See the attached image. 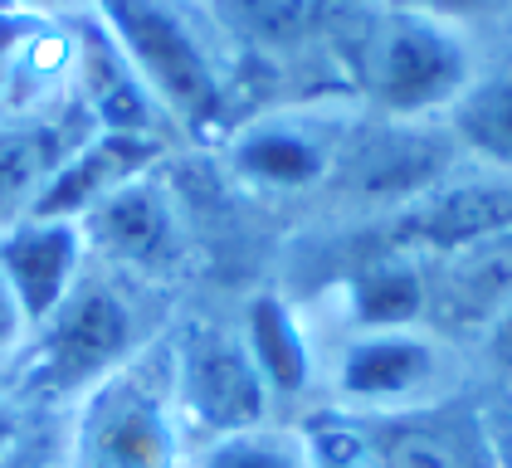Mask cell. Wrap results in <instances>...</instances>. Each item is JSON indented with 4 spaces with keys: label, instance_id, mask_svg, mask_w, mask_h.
<instances>
[{
    "label": "cell",
    "instance_id": "cell-26",
    "mask_svg": "<svg viewBox=\"0 0 512 468\" xmlns=\"http://www.w3.org/2000/svg\"><path fill=\"white\" fill-rule=\"evenodd\" d=\"M10 449V420H5V410H0V454Z\"/></svg>",
    "mask_w": 512,
    "mask_h": 468
},
{
    "label": "cell",
    "instance_id": "cell-13",
    "mask_svg": "<svg viewBox=\"0 0 512 468\" xmlns=\"http://www.w3.org/2000/svg\"><path fill=\"white\" fill-rule=\"evenodd\" d=\"M83 83H88V117H98L103 132H147L152 137L157 103L103 30L88 35V44H83Z\"/></svg>",
    "mask_w": 512,
    "mask_h": 468
},
{
    "label": "cell",
    "instance_id": "cell-9",
    "mask_svg": "<svg viewBox=\"0 0 512 468\" xmlns=\"http://www.w3.org/2000/svg\"><path fill=\"white\" fill-rule=\"evenodd\" d=\"M512 230V176L503 181H469L454 191H430L410 215H400L395 244L400 249H434V254H464L483 239Z\"/></svg>",
    "mask_w": 512,
    "mask_h": 468
},
{
    "label": "cell",
    "instance_id": "cell-7",
    "mask_svg": "<svg viewBox=\"0 0 512 468\" xmlns=\"http://www.w3.org/2000/svg\"><path fill=\"white\" fill-rule=\"evenodd\" d=\"M83 225L79 220H20L0 234V273L15 288V303L30 327H44L59 303L79 288L83 264Z\"/></svg>",
    "mask_w": 512,
    "mask_h": 468
},
{
    "label": "cell",
    "instance_id": "cell-10",
    "mask_svg": "<svg viewBox=\"0 0 512 468\" xmlns=\"http://www.w3.org/2000/svg\"><path fill=\"white\" fill-rule=\"evenodd\" d=\"M83 113L69 108V113H59V117H30V122L0 132V234L10 230V225H20L35 210V200L49 186V176L88 137L83 122H74Z\"/></svg>",
    "mask_w": 512,
    "mask_h": 468
},
{
    "label": "cell",
    "instance_id": "cell-5",
    "mask_svg": "<svg viewBox=\"0 0 512 468\" xmlns=\"http://www.w3.org/2000/svg\"><path fill=\"white\" fill-rule=\"evenodd\" d=\"M79 468H176L171 405L147 376L113 371L79 429Z\"/></svg>",
    "mask_w": 512,
    "mask_h": 468
},
{
    "label": "cell",
    "instance_id": "cell-20",
    "mask_svg": "<svg viewBox=\"0 0 512 468\" xmlns=\"http://www.w3.org/2000/svg\"><path fill=\"white\" fill-rule=\"evenodd\" d=\"M303 444H308V468H376V459H371V449H366L356 420H332V415H322V420L308 425Z\"/></svg>",
    "mask_w": 512,
    "mask_h": 468
},
{
    "label": "cell",
    "instance_id": "cell-22",
    "mask_svg": "<svg viewBox=\"0 0 512 468\" xmlns=\"http://www.w3.org/2000/svg\"><path fill=\"white\" fill-rule=\"evenodd\" d=\"M25 312H20V303H15V288L5 283V273H0V351H10L20 337H25Z\"/></svg>",
    "mask_w": 512,
    "mask_h": 468
},
{
    "label": "cell",
    "instance_id": "cell-25",
    "mask_svg": "<svg viewBox=\"0 0 512 468\" xmlns=\"http://www.w3.org/2000/svg\"><path fill=\"white\" fill-rule=\"evenodd\" d=\"M0 5H10V10H54V5H64V0H0Z\"/></svg>",
    "mask_w": 512,
    "mask_h": 468
},
{
    "label": "cell",
    "instance_id": "cell-3",
    "mask_svg": "<svg viewBox=\"0 0 512 468\" xmlns=\"http://www.w3.org/2000/svg\"><path fill=\"white\" fill-rule=\"evenodd\" d=\"M171 386L181 400V415L215 439L259 429L269 415V386L244 347V337L220 332V327H196L181 342Z\"/></svg>",
    "mask_w": 512,
    "mask_h": 468
},
{
    "label": "cell",
    "instance_id": "cell-8",
    "mask_svg": "<svg viewBox=\"0 0 512 468\" xmlns=\"http://www.w3.org/2000/svg\"><path fill=\"white\" fill-rule=\"evenodd\" d=\"M152 161H157V137H147V132H103L98 127L49 176V186L40 191L30 215L35 220H83L108 195H118L122 186L142 181Z\"/></svg>",
    "mask_w": 512,
    "mask_h": 468
},
{
    "label": "cell",
    "instance_id": "cell-12",
    "mask_svg": "<svg viewBox=\"0 0 512 468\" xmlns=\"http://www.w3.org/2000/svg\"><path fill=\"white\" fill-rule=\"evenodd\" d=\"M434 371V351L410 332H371L342 361V390L366 405H391L420 390Z\"/></svg>",
    "mask_w": 512,
    "mask_h": 468
},
{
    "label": "cell",
    "instance_id": "cell-4",
    "mask_svg": "<svg viewBox=\"0 0 512 468\" xmlns=\"http://www.w3.org/2000/svg\"><path fill=\"white\" fill-rule=\"evenodd\" d=\"M132 351V312L113 288L103 283H79L59 312L44 322V342L35 376L54 395H74V390H98L122 356Z\"/></svg>",
    "mask_w": 512,
    "mask_h": 468
},
{
    "label": "cell",
    "instance_id": "cell-17",
    "mask_svg": "<svg viewBox=\"0 0 512 468\" xmlns=\"http://www.w3.org/2000/svg\"><path fill=\"white\" fill-rule=\"evenodd\" d=\"M454 132L473 156L512 176V69L464 88L454 103Z\"/></svg>",
    "mask_w": 512,
    "mask_h": 468
},
{
    "label": "cell",
    "instance_id": "cell-6",
    "mask_svg": "<svg viewBox=\"0 0 512 468\" xmlns=\"http://www.w3.org/2000/svg\"><path fill=\"white\" fill-rule=\"evenodd\" d=\"M361 439L376 468H503L493 434L464 405L386 410L361 420Z\"/></svg>",
    "mask_w": 512,
    "mask_h": 468
},
{
    "label": "cell",
    "instance_id": "cell-11",
    "mask_svg": "<svg viewBox=\"0 0 512 468\" xmlns=\"http://www.w3.org/2000/svg\"><path fill=\"white\" fill-rule=\"evenodd\" d=\"M79 225L83 239H93L103 254H113L122 264H157L171 249V210L157 186H147V181H132L118 195H108Z\"/></svg>",
    "mask_w": 512,
    "mask_h": 468
},
{
    "label": "cell",
    "instance_id": "cell-21",
    "mask_svg": "<svg viewBox=\"0 0 512 468\" xmlns=\"http://www.w3.org/2000/svg\"><path fill=\"white\" fill-rule=\"evenodd\" d=\"M20 30H25V15L20 10H10V5H0V103H5V88H10V78H15V59H20Z\"/></svg>",
    "mask_w": 512,
    "mask_h": 468
},
{
    "label": "cell",
    "instance_id": "cell-24",
    "mask_svg": "<svg viewBox=\"0 0 512 468\" xmlns=\"http://www.w3.org/2000/svg\"><path fill=\"white\" fill-rule=\"evenodd\" d=\"M405 5L449 20V15H483V10H493V5H503V0H405Z\"/></svg>",
    "mask_w": 512,
    "mask_h": 468
},
{
    "label": "cell",
    "instance_id": "cell-14",
    "mask_svg": "<svg viewBox=\"0 0 512 468\" xmlns=\"http://www.w3.org/2000/svg\"><path fill=\"white\" fill-rule=\"evenodd\" d=\"M235 166L259 181V186H278V191H298L313 186L327 171V152L317 147L303 127L288 122H259L235 142Z\"/></svg>",
    "mask_w": 512,
    "mask_h": 468
},
{
    "label": "cell",
    "instance_id": "cell-16",
    "mask_svg": "<svg viewBox=\"0 0 512 468\" xmlns=\"http://www.w3.org/2000/svg\"><path fill=\"white\" fill-rule=\"evenodd\" d=\"M425 303H430V288H425L420 269H410L400 259H376L352 283V308L366 332H405L425 312Z\"/></svg>",
    "mask_w": 512,
    "mask_h": 468
},
{
    "label": "cell",
    "instance_id": "cell-18",
    "mask_svg": "<svg viewBox=\"0 0 512 468\" xmlns=\"http://www.w3.org/2000/svg\"><path fill=\"white\" fill-rule=\"evenodd\" d=\"M337 0H225V20L244 39L264 44V49H288L313 39Z\"/></svg>",
    "mask_w": 512,
    "mask_h": 468
},
{
    "label": "cell",
    "instance_id": "cell-1",
    "mask_svg": "<svg viewBox=\"0 0 512 468\" xmlns=\"http://www.w3.org/2000/svg\"><path fill=\"white\" fill-rule=\"evenodd\" d=\"M103 35L113 39L137 83L152 93V103L166 108L186 127H210L225 93L210 54L200 49L196 30L166 5V0H93Z\"/></svg>",
    "mask_w": 512,
    "mask_h": 468
},
{
    "label": "cell",
    "instance_id": "cell-27",
    "mask_svg": "<svg viewBox=\"0 0 512 468\" xmlns=\"http://www.w3.org/2000/svg\"><path fill=\"white\" fill-rule=\"evenodd\" d=\"M498 459H503V468H512V449L503 454V444H498Z\"/></svg>",
    "mask_w": 512,
    "mask_h": 468
},
{
    "label": "cell",
    "instance_id": "cell-15",
    "mask_svg": "<svg viewBox=\"0 0 512 468\" xmlns=\"http://www.w3.org/2000/svg\"><path fill=\"white\" fill-rule=\"evenodd\" d=\"M244 347L254 356L259 376L269 395H298L308 386V342H303V327L298 317L283 308L278 298H254L249 303V322H244Z\"/></svg>",
    "mask_w": 512,
    "mask_h": 468
},
{
    "label": "cell",
    "instance_id": "cell-23",
    "mask_svg": "<svg viewBox=\"0 0 512 468\" xmlns=\"http://www.w3.org/2000/svg\"><path fill=\"white\" fill-rule=\"evenodd\" d=\"M483 332H488V356H493L503 371H512V298L498 308V317H493Z\"/></svg>",
    "mask_w": 512,
    "mask_h": 468
},
{
    "label": "cell",
    "instance_id": "cell-19",
    "mask_svg": "<svg viewBox=\"0 0 512 468\" xmlns=\"http://www.w3.org/2000/svg\"><path fill=\"white\" fill-rule=\"evenodd\" d=\"M200 468H308V444L303 434H288V429H239L215 439Z\"/></svg>",
    "mask_w": 512,
    "mask_h": 468
},
{
    "label": "cell",
    "instance_id": "cell-2",
    "mask_svg": "<svg viewBox=\"0 0 512 468\" xmlns=\"http://www.w3.org/2000/svg\"><path fill=\"white\" fill-rule=\"evenodd\" d=\"M366 83L371 98L395 117L454 108L469 88V49L449 20L400 5L376 25L366 49Z\"/></svg>",
    "mask_w": 512,
    "mask_h": 468
}]
</instances>
